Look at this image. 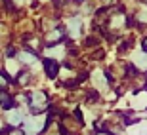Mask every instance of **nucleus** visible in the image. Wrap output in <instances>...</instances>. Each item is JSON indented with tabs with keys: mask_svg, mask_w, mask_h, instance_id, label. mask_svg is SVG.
Returning a JSON list of instances; mask_svg holds the SVG:
<instances>
[{
	"mask_svg": "<svg viewBox=\"0 0 147 135\" xmlns=\"http://www.w3.org/2000/svg\"><path fill=\"white\" fill-rule=\"evenodd\" d=\"M143 49H145V51H147V38H145V40H143Z\"/></svg>",
	"mask_w": 147,
	"mask_h": 135,
	"instance_id": "0eeeda50",
	"label": "nucleus"
},
{
	"mask_svg": "<svg viewBox=\"0 0 147 135\" xmlns=\"http://www.w3.org/2000/svg\"><path fill=\"white\" fill-rule=\"evenodd\" d=\"M6 86H8V74H2L0 72V90H4Z\"/></svg>",
	"mask_w": 147,
	"mask_h": 135,
	"instance_id": "423d86ee",
	"label": "nucleus"
},
{
	"mask_svg": "<svg viewBox=\"0 0 147 135\" xmlns=\"http://www.w3.org/2000/svg\"><path fill=\"white\" fill-rule=\"evenodd\" d=\"M0 105H2V108H6V110H8V108H13V99L2 95V97H0Z\"/></svg>",
	"mask_w": 147,
	"mask_h": 135,
	"instance_id": "20e7f679",
	"label": "nucleus"
},
{
	"mask_svg": "<svg viewBox=\"0 0 147 135\" xmlns=\"http://www.w3.org/2000/svg\"><path fill=\"white\" fill-rule=\"evenodd\" d=\"M31 108L34 112H42L46 108V93L44 92H34L31 93Z\"/></svg>",
	"mask_w": 147,
	"mask_h": 135,
	"instance_id": "f257e3e1",
	"label": "nucleus"
},
{
	"mask_svg": "<svg viewBox=\"0 0 147 135\" xmlns=\"http://www.w3.org/2000/svg\"><path fill=\"white\" fill-rule=\"evenodd\" d=\"M44 69H46V74L54 78V76L57 74V69H59V67H57V63H55L54 59H44Z\"/></svg>",
	"mask_w": 147,
	"mask_h": 135,
	"instance_id": "f03ea898",
	"label": "nucleus"
},
{
	"mask_svg": "<svg viewBox=\"0 0 147 135\" xmlns=\"http://www.w3.org/2000/svg\"><path fill=\"white\" fill-rule=\"evenodd\" d=\"M19 122H21V114L17 112V110H11L10 116H8V124L10 126H17Z\"/></svg>",
	"mask_w": 147,
	"mask_h": 135,
	"instance_id": "7ed1b4c3",
	"label": "nucleus"
},
{
	"mask_svg": "<svg viewBox=\"0 0 147 135\" xmlns=\"http://www.w3.org/2000/svg\"><path fill=\"white\" fill-rule=\"evenodd\" d=\"M78 27H80V21H78V19H73V21H71V33L76 34V33H78Z\"/></svg>",
	"mask_w": 147,
	"mask_h": 135,
	"instance_id": "39448f33",
	"label": "nucleus"
},
{
	"mask_svg": "<svg viewBox=\"0 0 147 135\" xmlns=\"http://www.w3.org/2000/svg\"><path fill=\"white\" fill-rule=\"evenodd\" d=\"M99 135H107V133H99Z\"/></svg>",
	"mask_w": 147,
	"mask_h": 135,
	"instance_id": "6e6552de",
	"label": "nucleus"
}]
</instances>
